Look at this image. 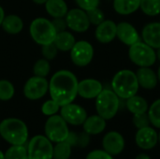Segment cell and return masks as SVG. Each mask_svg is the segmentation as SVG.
<instances>
[{"label":"cell","instance_id":"obj_1","mask_svg":"<svg viewBox=\"0 0 160 159\" xmlns=\"http://www.w3.org/2000/svg\"><path fill=\"white\" fill-rule=\"evenodd\" d=\"M79 81L74 73L61 69L55 72L49 82V93L60 107L72 103L78 96Z\"/></svg>","mask_w":160,"mask_h":159},{"label":"cell","instance_id":"obj_2","mask_svg":"<svg viewBox=\"0 0 160 159\" xmlns=\"http://www.w3.org/2000/svg\"><path fill=\"white\" fill-rule=\"evenodd\" d=\"M112 90L119 97L120 99H128L137 95L140 85L136 73L130 69H122L112 77Z\"/></svg>","mask_w":160,"mask_h":159},{"label":"cell","instance_id":"obj_3","mask_svg":"<svg viewBox=\"0 0 160 159\" xmlns=\"http://www.w3.org/2000/svg\"><path fill=\"white\" fill-rule=\"evenodd\" d=\"M0 136L11 145H24L28 140V128L21 119L7 118L0 123Z\"/></svg>","mask_w":160,"mask_h":159},{"label":"cell","instance_id":"obj_4","mask_svg":"<svg viewBox=\"0 0 160 159\" xmlns=\"http://www.w3.org/2000/svg\"><path fill=\"white\" fill-rule=\"evenodd\" d=\"M97 113L106 121L112 119L120 109V98L112 89H104L95 98Z\"/></svg>","mask_w":160,"mask_h":159},{"label":"cell","instance_id":"obj_5","mask_svg":"<svg viewBox=\"0 0 160 159\" xmlns=\"http://www.w3.org/2000/svg\"><path fill=\"white\" fill-rule=\"evenodd\" d=\"M29 33L32 39L40 46L52 43L57 34L52 21L42 17L32 21L29 26Z\"/></svg>","mask_w":160,"mask_h":159},{"label":"cell","instance_id":"obj_6","mask_svg":"<svg viewBox=\"0 0 160 159\" xmlns=\"http://www.w3.org/2000/svg\"><path fill=\"white\" fill-rule=\"evenodd\" d=\"M128 58L139 67H152L158 60L156 50L142 40L129 46Z\"/></svg>","mask_w":160,"mask_h":159},{"label":"cell","instance_id":"obj_7","mask_svg":"<svg viewBox=\"0 0 160 159\" xmlns=\"http://www.w3.org/2000/svg\"><path fill=\"white\" fill-rule=\"evenodd\" d=\"M44 131L45 136L52 143L65 142L70 132L68 123L58 114L49 116L44 126Z\"/></svg>","mask_w":160,"mask_h":159},{"label":"cell","instance_id":"obj_8","mask_svg":"<svg viewBox=\"0 0 160 159\" xmlns=\"http://www.w3.org/2000/svg\"><path fill=\"white\" fill-rule=\"evenodd\" d=\"M26 149L28 159H52V142L46 136H34L28 142Z\"/></svg>","mask_w":160,"mask_h":159},{"label":"cell","instance_id":"obj_9","mask_svg":"<svg viewBox=\"0 0 160 159\" xmlns=\"http://www.w3.org/2000/svg\"><path fill=\"white\" fill-rule=\"evenodd\" d=\"M70 52V59L72 63L80 67L88 66L94 58V47L86 40L76 41Z\"/></svg>","mask_w":160,"mask_h":159},{"label":"cell","instance_id":"obj_10","mask_svg":"<svg viewBox=\"0 0 160 159\" xmlns=\"http://www.w3.org/2000/svg\"><path fill=\"white\" fill-rule=\"evenodd\" d=\"M49 92V82L46 78L33 76L29 78L23 86V95L29 100L42 98Z\"/></svg>","mask_w":160,"mask_h":159},{"label":"cell","instance_id":"obj_11","mask_svg":"<svg viewBox=\"0 0 160 159\" xmlns=\"http://www.w3.org/2000/svg\"><path fill=\"white\" fill-rule=\"evenodd\" d=\"M65 19L68 28L77 33L86 32L91 24L86 11L80 7L68 9Z\"/></svg>","mask_w":160,"mask_h":159},{"label":"cell","instance_id":"obj_12","mask_svg":"<svg viewBox=\"0 0 160 159\" xmlns=\"http://www.w3.org/2000/svg\"><path fill=\"white\" fill-rule=\"evenodd\" d=\"M60 115L68 123V125L82 126L87 118V112L82 106L72 102L60 108Z\"/></svg>","mask_w":160,"mask_h":159},{"label":"cell","instance_id":"obj_13","mask_svg":"<svg viewBox=\"0 0 160 159\" xmlns=\"http://www.w3.org/2000/svg\"><path fill=\"white\" fill-rule=\"evenodd\" d=\"M126 142L124 136L117 131L108 132L102 140V147L110 155L118 156L125 149Z\"/></svg>","mask_w":160,"mask_h":159},{"label":"cell","instance_id":"obj_14","mask_svg":"<svg viewBox=\"0 0 160 159\" xmlns=\"http://www.w3.org/2000/svg\"><path fill=\"white\" fill-rule=\"evenodd\" d=\"M116 37L125 45L131 46L141 40V36L133 24L121 22L116 26Z\"/></svg>","mask_w":160,"mask_h":159},{"label":"cell","instance_id":"obj_15","mask_svg":"<svg viewBox=\"0 0 160 159\" xmlns=\"http://www.w3.org/2000/svg\"><path fill=\"white\" fill-rule=\"evenodd\" d=\"M135 142L142 150H151L158 142V133L150 126L138 129L135 135Z\"/></svg>","mask_w":160,"mask_h":159},{"label":"cell","instance_id":"obj_16","mask_svg":"<svg viewBox=\"0 0 160 159\" xmlns=\"http://www.w3.org/2000/svg\"><path fill=\"white\" fill-rule=\"evenodd\" d=\"M102 90V83L96 79H84L78 83V96L84 99L96 98Z\"/></svg>","mask_w":160,"mask_h":159},{"label":"cell","instance_id":"obj_17","mask_svg":"<svg viewBox=\"0 0 160 159\" xmlns=\"http://www.w3.org/2000/svg\"><path fill=\"white\" fill-rule=\"evenodd\" d=\"M116 26L117 23H115L113 21L104 20L101 23H99L96 27L95 30L96 39L102 44L111 43L116 37Z\"/></svg>","mask_w":160,"mask_h":159},{"label":"cell","instance_id":"obj_18","mask_svg":"<svg viewBox=\"0 0 160 159\" xmlns=\"http://www.w3.org/2000/svg\"><path fill=\"white\" fill-rule=\"evenodd\" d=\"M140 87H142L146 90H153L157 87L158 83V75L151 67H139L135 72Z\"/></svg>","mask_w":160,"mask_h":159},{"label":"cell","instance_id":"obj_19","mask_svg":"<svg viewBox=\"0 0 160 159\" xmlns=\"http://www.w3.org/2000/svg\"><path fill=\"white\" fill-rule=\"evenodd\" d=\"M142 38L153 49L158 50L160 48V22L147 23L142 30Z\"/></svg>","mask_w":160,"mask_h":159},{"label":"cell","instance_id":"obj_20","mask_svg":"<svg viewBox=\"0 0 160 159\" xmlns=\"http://www.w3.org/2000/svg\"><path fill=\"white\" fill-rule=\"evenodd\" d=\"M106 120L98 114L87 116L82 124L83 131L88 135H98L102 133L106 128Z\"/></svg>","mask_w":160,"mask_h":159},{"label":"cell","instance_id":"obj_21","mask_svg":"<svg viewBox=\"0 0 160 159\" xmlns=\"http://www.w3.org/2000/svg\"><path fill=\"white\" fill-rule=\"evenodd\" d=\"M1 27L3 30L10 35H17L21 33L23 28V21L22 18L15 14H9L5 16Z\"/></svg>","mask_w":160,"mask_h":159},{"label":"cell","instance_id":"obj_22","mask_svg":"<svg viewBox=\"0 0 160 159\" xmlns=\"http://www.w3.org/2000/svg\"><path fill=\"white\" fill-rule=\"evenodd\" d=\"M44 5L47 13L52 18H64L68 11L65 0H47Z\"/></svg>","mask_w":160,"mask_h":159},{"label":"cell","instance_id":"obj_23","mask_svg":"<svg viewBox=\"0 0 160 159\" xmlns=\"http://www.w3.org/2000/svg\"><path fill=\"white\" fill-rule=\"evenodd\" d=\"M53 43L58 49V51L69 52L76 43V39L71 32L65 30L56 34Z\"/></svg>","mask_w":160,"mask_h":159},{"label":"cell","instance_id":"obj_24","mask_svg":"<svg viewBox=\"0 0 160 159\" xmlns=\"http://www.w3.org/2000/svg\"><path fill=\"white\" fill-rule=\"evenodd\" d=\"M141 0H113V9L120 15H130L140 8Z\"/></svg>","mask_w":160,"mask_h":159},{"label":"cell","instance_id":"obj_25","mask_svg":"<svg viewBox=\"0 0 160 159\" xmlns=\"http://www.w3.org/2000/svg\"><path fill=\"white\" fill-rule=\"evenodd\" d=\"M126 107L129 112L132 114H139L147 112L149 109V105L147 100L138 95H135L128 99H126Z\"/></svg>","mask_w":160,"mask_h":159},{"label":"cell","instance_id":"obj_26","mask_svg":"<svg viewBox=\"0 0 160 159\" xmlns=\"http://www.w3.org/2000/svg\"><path fill=\"white\" fill-rule=\"evenodd\" d=\"M140 8L147 16H158L160 14V0H141Z\"/></svg>","mask_w":160,"mask_h":159},{"label":"cell","instance_id":"obj_27","mask_svg":"<svg viewBox=\"0 0 160 159\" xmlns=\"http://www.w3.org/2000/svg\"><path fill=\"white\" fill-rule=\"evenodd\" d=\"M71 145L65 142L56 143L53 146V156L52 159H69L71 156Z\"/></svg>","mask_w":160,"mask_h":159},{"label":"cell","instance_id":"obj_28","mask_svg":"<svg viewBox=\"0 0 160 159\" xmlns=\"http://www.w3.org/2000/svg\"><path fill=\"white\" fill-rule=\"evenodd\" d=\"M5 159H28L24 145H11L4 154Z\"/></svg>","mask_w":160,"mask_h":159},{"label":"cell","instance_id":"obj_29","mask_svg":"<svg viewBox=\"0 0 160 159\" xmlns=\"http://www.w3.org/2000/svg\"><path fill=\"white\" fill-rule=\"evenodd\" d=\"M151 125L160 129V98L155 100L147 111Z\"/></svg>","mask_w":160,"mask_h":159},{"label":"cell","instance_id":"obj_30","mask_svg":"<svg viewBox=\"0 0 160 159\" xmlns=\"http://www.w3.org/2000/svg\"><path fill=\"white\" fill-rule=\"evenodd\" d=\"M15 94L14 85L8 80H0V100L8 101Z\"/></svg>","mask_w":160,"mask_h":159},{"label":"cell","instance_id":"obj_31","mask_svg":"<svg viewBox=\"0 0 160 159\" xmlns=\"http://www.w3.org/2000/svg\"><path fill=\"white\" fill-rule=\"evenodd\" d=\"M50 71H51V65L49 63V60H47L45 58L38 59L34 64L33 72H34L35 76L46 78L49 75Z\"/></svg>","mask_w":160,"mask_h":159},{"label":"cell","instance_id":"obj_32","mask_svg":"<svg viewBox=\"0 0 160 159\" xmlns=\"http://www.w3.org/2000/svg\"><path fill=\"white\" fill-rule=\"evenodd\" d=\"M60 106L53 100V99H49L45 101L42 106H41V112L46 115V116H52L56 114L60 111Z\"/></svg>","mask_w":160,"mask_h":159},{"label":"cell","instance_id":"obj_33","mask_svg":"<svg viewBox=\"0 0 160 159\" xmlns=\"http://www.w3.org/2000/svg\"><path fill=\"white\" fill-rule=\"evenodd\" d=\"M86 13H87L90 23L93 24V25L97 26L105 20V15H104L103 11L98 7L90 9V10L86 11Z\"/></svg>","mask_w":160,"mask_h":159},{"label":"cell","instance_id":"obj_34","mask_svg":"<svg viewBox=\"0 0 160 159\" xmlns=\"http://www.w3.org/2000/svg\"><path fill=\"white\" fill-rule=\"evenodd\" d=\"M132 123L135 126L137 129H141L146 127L151 126V122L148 116L147 112L144 113H139V114H133L132 117Z\"/></svg>","mask_w":160,"mask_h":159},{"label":"cell","instance_id":"obj_35","mask_svg":"<svg viewBox=\"0 0 160 159\" xmlns=\"http://www.w3.org/2000/svg\"><path fill=\"white\" fill-rule=\"evenodd\" d=\"M57 52H58V49L56 48V46L54 45L53 42L41 46L42 56H43V58H45L49 61L54 59L57 55Z\"/></svg>","mask_w":160,"mask_h":159},{"label":"cell","instance_id":"obj_36","mask_svg":"<svg viewBox=\"0 0 160 159\" xmlns=\"http://www.w3.org/2000/svg\"><path fill=\"white\" fill-rule=\"evenodd\" d=\"M78 7L84 11H88L90 9L98 7L99 0H75Z\"/></svg>","mask_w":160,"mask_h":159},{"label":"cell","instance_id":"obj_37","mask_svg":"<svg viewBox=\"0 0 160 159\" xmlns=\"http://www.w3.org/2000/svg\"><path fill=\"white\" fill-rule=\"evenodd\" d=\"M85 159H113V157L105 150H94L86 156Z\"/></svg>","mask_w":160,"mask_h":159},{"label":"cell","instance_id":"obj_38","mask_svg":"<svg viewBox=\"0 0 160 159\" xmlns=\"http://www.w3.org/2000/svg\"><path fill=\"white\" fill-rule=\"evenodd\" d=\"M52 25H53L56 33L65 31L68 28V25H67V22H66L65 17L64 18H52Z\"/></svg>","mask_w":160,"mask_h":159},{"label":"cell","instance_id":"obj_39","mask_svg":"<svg viewBox=\"0 0 160 159\" xmlns=\"http://www.w3.org/2000/svg\"><path fill=\"white\" fill-rule=\"evenodd\" d=\"M5 11H4V8L0 6V26H1V24H2V22H3V20H4V18H5Z\"/></svg>","mask_w":160,"mask_h":159},{"label":"cell","instance_id":"obj_40","mask_svg":"<svg viewBox=\"0 0 160 159\" xmlns=\"http://www.w3.org/2000/svg\"><path fill=\"white\" fill-rule=\"evenodd\" d=\"M135 159H151V157L146 154H140L136 157Z\"/></svg>","mask_w":160,"mask_h":159},{"label":"cell","instance_id":"obj_41","mask_svg":"<svg viewBox=\"0 0 160 159\" xmlns=\"http://www.w3.org/2000/svg\"><path fill=\"white\" fill-rule=\"evenodd\" d=\"M32 1L37 5H44L47 2V0H32Z\"/></svg>","mask_w":160,"mask_h":159},{"label":"cell","instance_id":"obj_42","mask_svg":"<svg viewBox=\"0 0 160 159\" xmlns=\"http://www.w3.org/2000/svg\"><path fill=\"white\" fill-rule=\"evenodd\" d=\"M157 52V58H158V59L160 61V48H158V49L157 50V52Z\"/></svg>","mask_w":160,"mask_h":159},{"label":"cell","instance_id":"obj_43","mask_svg":"<svg viewBox=\"0 0 160 159\" xmlns=\"http://www.w3.org/2000/svg\"><path fill=\"white\" fill-rule=\"evenodd\" d=\"M157 75H158V82H160V66H159V67H158V72H157Z\"/></svg>","mask_w":160,"mask_h":159},{"label":"cell","instance_id":"obj_44","mask_svg":"<svg viewBox=\"0 0 160 159\" xmlns=\"http://www.w3.org/2000/svg\"><path fill=\"white\" fill-rule=\"evenodd\" d=\"M0 159H5V157H4V153L0 150Z\"/></svg>","mask_w":160,"mask_h":159},{"label":"cell","instance_id":"obj_45","mask_svg":"<svg viewBox=\"0 0 160 159\" xmlns=\"http://www.w3.org/2000/svg\"><path fill=\"white\" fill-rule=\"evenodd\" d=\"M158 142L160 143V131H159V133H158Z\"/></svg>","mask_w":160,"mask_h":159},{"label":"cell","instance_id":"obj_46","mask_svg":"<svg viewBox=\"0 0 160 159\" xmlns=\"http://www.w3.org/2000/svg\"><path fill=\"white\" fill-rule=\"evenodd\" d=\"M159 15H160V14H159Z\"/></svg>","mask_w":160,"mask_h":159}]
</instances>
